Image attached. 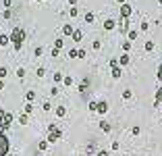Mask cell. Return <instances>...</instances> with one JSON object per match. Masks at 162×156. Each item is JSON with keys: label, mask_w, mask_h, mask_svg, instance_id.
<instances>
[{"label": "cell", "mask_w": 162, "mask_h": 156, "mask_svg": "<svg viewBox=\"0 0 162 156\" xmlns=\"http://www.w3.org/2000/svg\"><path fill=\"white\" fill-rule=\"evenodd\" d=\"M2 17H4V19H11V17H13V11H11V9H6V11L2 13Z\"/></svg>", "instance_id": "obj_33"}, {"label": "cell", "mask_w": 162, "mask_h": 156, "mask_svg": "<svg viewBox=\"0 0 162 156\" xmlns=\"http://www.w3.org/2000/svg\"><path fill=\"white\" fill-rule=\"evenodd\" d=\"M23 42H25V29L23 27H15L11 31V44L15 50H21L23 48Z\"/></svg>", "instance_id": "obj_1"}, {"label": "cell", "mask_w": 162, "mask_h": 156, "mask_svg": "<svg viewBox=\"0 0 162 156\" xmlns=\"http://www.w3.org/2000/svg\"><path fill=\"white\" fill-rule=\"evenodd\" d=\"M110 67H112V69H114V67H119V60H117V58H112V60H110Z\"/></svg>", "instance_id": "obj_43"}, {"label": "cell", "mask_w": 162, "mask_h": 156, "mask_svg": "<svg viewBox=\"0 0 162 156\" xmlns=\"http://www.w3.org/2000/svg\"><path fill=\"white\" fill-rule=\"evenodd\" d=\"M89 110L91 113H98V102H89Z\"/></svg>", "instance_id": "obj_30"}, {"label": "cell", "mask_w": 162, "mask_h": 156, "mask_svg": "<svg viewBox=\"0 0 162 156\" xmlns=\"http://www.w3.org/2000/svg\"><path fill=\"white\" fill-rule=\"evenodd\" d=\"M8 138L6 133H0V156H8Z\"/></svg>", "instance_id": "obj_4"}, {"label": "cell", "mask_w": 162, "mask_h": 156, "mask_svg": "<svg viewBox=\"0 0 162 156\" xmlns=\"http://www.w3.org/2000/svg\"><path fill=\"white\" fill-rule=\"evenodd\" d=\"M114 27H117V21H114V19H106V21H104V29H106V31H110V29H114Z\"/></svg>", "instance_id": "obj_8"}, {"label": "cell", "mask_w": 162, "mask_h": 156, "mask_svg": "<svg viewBox=\"0 0 162 156\" xmlns=\"http://www.w3.org/2000/svg\"><path fill=\"white\" fill-rule=\"evenodd\" d=\"M79 156H85V154H79Z\"/></svg>", "instance_id": "obj_49"}, {"label": "cell", "mask_w": 162, "mask_h": 156, "mask_svg": "<svg viewBox=\"0 0 162 156\" xmlns=\"http://www.w3.org/2000/svg\"><path fill=\"white\" fill-rule=\"evenodd\" d=\"M25 98H27V102H33V100H35V92H27Z\"/></svg>", "instance_id": "obj_25"}, {"label": "cell", "mask_w": 162, "mask_h": 156, "mask_svg": "<svg viewBox=\"0 0 162 156\" xmlns=\"http://www.w3.org/2000/svg\"><path fill=\"white\" fill-rule=\"evenodd\" d=\"M94 19H96V15L91 13V11H87V13H85V17H83L85 23H94Z\"/></svg>", "instance_id": "obj_12"}, {"label": "cell", "mask_w": 162, "mask_h": 156, "mask_svg": "<svg viewBox=\"0 0 162 156\" xmlns=\"http://www.w3.org/2000/svg\"><path fill=\"white\" fill-rule=\"evenodd\" d=\"M69 4H73V6H75V4H77V0H69Z\"/></svg>", "instance_id": "obj_47"}, {"label": "cell", "mask_w": 162, "mask_h": 156, "mask_svg": "<svg viewBox=\"0 0 162 156\" xmlns=\"http://www.w3.org/2000/svg\"><path fill=\"white\" fill-rule=\"evenodd\" d=\"M125 156H129V154H125Z\"/></svg>", "instance_id": "obj_50"}, {"label": "cell", "mask_w": 162, "mask_h": 156, "mask_svg": "<svg viewBox=\"0 0 162 156\" xmlns=\"http://www.w3.org/2000/svg\"><path fill=\"white\" fill-rule=\"evenodd\" d=\"M33 54H35V56H42V54H44V48H42V46H37V48L33 50Z\"/></svg>", "instance_id": "obj_34"}, {"label": "cell", "mask_w": 162, "mask_h": 156, "mask_svg": "<svg viewBox=\"0 0 162 156\" xmlns=\"http://www.w3.org/2000/svg\"><path fill=\"white\" fill-rule=\"evenodd\" d=\"M146 50H148V52H152V50H154V42H150V40L146 42Z\"/></svg>", "instance_id": "obj_32"}, {"label": "cell", "mask_w": 162, "mask_h": 156, "mask_svg": "<svg viewBox=\"0 0 162 156\" xmlns=\"http://www.w3.org/2000/svg\"><path fill=\"white\" fill-rule=\"evenodd\" d=\"M131 96H133V94H131V90H123V98H125V100H129Z\"/></svg>", "instance_id": "obj_35"}, {"label": "cell", "mask_w": 162, "mask_h": 156, "mask_svg": "<svg viewBox=\"0 0 162 156\" xmlns=\"http://www.w3.org/2000/svg\"><path fill=\"white\" fill-rule=\"evenodd\" d=\"M131 62V56L129 54H121L119 56V67H125V65H129Z\"/></svg>", "instance_id": "obj_9"}, {"label": "cell", "mask_w": 162, "mask_h": 156, "mask_svg": "<svg viewBox=\"0 0 162 156\" xmlns=\"http://www.w3.org/2000/svg\"><path fill=\"white\" fill-rule=\"evenodd\" d=\"M98 113H100V115H106V113H108V102H106V100H100V102H98Z\"/></svg>", "instance_id": "obj_7"}, {"label": "cell", "mask_w": 162, "mask_h": 156, "mask_svg": "<svg viewBox=\"0 0 162 156\" xmlns=\"http://www.w3.org/2000/svg\"><path fill=\"white\" fill-rule=\"evenodd\" d=\"M42 108H44V110H52V106H50V102H48V100L44 102V106H42Z\"/></svg>", "instance_id": "obj_42"}, {"label": "cell", "mask_w": 162, "mask_h": 156, "mask_svg": "<svg viewBox=\"0 0 162 156\" xmlns=\"http://www.w3.org/2000/svg\"><path fill=\"white\" fill-rule=\"evenodd\" d=\"M54 113H56V117L62 119V117H66V108H64V106H56V108H54Z\"/></svg>", "instance_id": "obj_11"}, {"label": "cell", "mask_w": 162, "mask_h": 156, "mask_svg": "<svg viewBox=\"0 0 162 156\" xmlns=\"http://www.w3.org/2000/svg\"><path fill=\"white\" fill-rule=\"evenodd\" d=\"M46 75V69H44V67H40V69L35 71V77H44Z\"/></svg>", "instance_id": "obj_29"}, {"label": "cell", "mask_w": 162, "mask_h": 156, "mask_svg": "<svg viewBox=\"0 0 162 156\" xmlns=\"http://www.w3.org/2000/svg\"><path fill=\"white\" fill-rule=\"evenodd\" d=\"M8 44H11V35L0 33V46H8Z\"/></svg>", "instance_id": "obj_10"}, {"label": "cell", "mask_w": 162, "mask_h": 156, "mask_svg": "<svg viewBox=\"0 0 162 156\" xmlns=\"http://www.w3.org/2000/svg\"><path fill=\"white\" fill-rule=\"evenodd\" d=\"M60 138H62V131L58 129V125L50 123V125H48V142L52 144V142H58Z\"/></svg>", "instance_id": "obj_2"}, {"label": "cell", "mask_w": 162, "mask_h": 156, "mask_svg": "<svg viewBox=\"0 0 162 156\" xmlns=\"http://www.w3.org/2000/svg\"><path fill=\"white\" fill-rule=\"evenodd\" d=\"M23 113H25V115H31V113H33V104H31V102H27V104H25V108H23Z\"/></svg>", "instance_id": "obj_17"}, {"label": "cell", "mask_w": 162, "mask_h": 156, "mask_svg": "<svg viewBox=\"0 0 162 156\" xmlns=\"http://www.w3.org/2000/svg\"><path fill=\"white\" fill-rule=\"evenodd\" d=\"M19 123H21V125H27V123H29V115H25V113H23V115L19 117Z\"/></svg>", "instance_id": "obj_19"}, {"label": "cell", "mask_w": 162, "mask_h": 156, "mask_svg": "<svg viewBox=\"0 0 162 156\" xmlns=\"http://www.w3.org/2000/svg\"><path fill=\"white\" fill-rule=\"evenodd\" d=\"M112 77L114 79H121V67H114V69H112Z\"/></svg>", "instance_id": "obj_21"}, {"label": "cell", "mask_w": 162, "mask_h": 156, "mask_svg": "<svg viewBox=\"0 0 162 156\" xmlns=\"http://www.w3.org/2000/svg\"><path fill=\"white\" fill-rule=\"evenodd\" d=\"M162 102V87H158L156 90V98H154V106H158Z\"/></svg>", "instance_id": "obj_13"}, {"label": "cell", "mask_w": 162, "mask_h": 156, "mask_svg": "<svg viewBox=\"0 0 162 156\" xmlns=\"http://www.w3.org/2000/svg\"><path fill=\"white\" fill-rule=\"evenodd\" d=\"M158 2H160V4H162V0H158Z\"/></svg>", "instance_id": "obj_48"}, {"label": "cell", "mask_w": 162, "mask_h": 156, "mask_svg": "<svg viewBox=\"0 0 162 156\" xmlns=\"http://www.w3.org/2000/svg\"><path fill=\"white\" fill-rule=\"evenodd\" d=\"M62 46H64V40H62V38H56V40H54V48H58V50H60Z\"/></svg>", "instance_id": "obj_20"}, {"label": "cell", "mask_w": 162, "mask_h": 156, "mask_svg": "<svg viewBox=\"0 0 162 156\" xmlns=\"http://www.w3.org/2000/svg\"><path fill=\"white\" fill-rule=\"evenodd\" d=\"M127 38H129V42H135V40H137V29H131V31L127 33Z\"/></svg>", "instance_id": "obj_18"}, {"label": "cell", "mask_w": 162, "mask_h": 156, "mask_svg": "<svg viewBox=\"0 0 162 156\" xmlns=\"http://www.w3.org/2000/svg\"><path fill=\"white\" fill-rule=\"evenodd\" d=\"M62 83H64V85H66V87H69V85H73V77H71V75H66V77H64V81H62Z\"/></svg>", "instance_id": "obj_26"}, {"label": "cell", "mask_w": 162, "mask_h": 156, "mask_svg": "<svg viewBox=\"0 0 162 156\" xmlns=\"http://www.w3.org/2000/svg\"><path fill=\"white\" fill-rule=\"evenodd\" d=\"M2 87H4V79H0V90H2Z\"/></svg>", "instance_id": "obj_46"}, {"label": "cell", "mask_w": 162, "mask_h": 156, "mask_svg": "<svg viewBox=\"0 0 162 156\" xmlns=\"http://www.w3.org/2000/svg\"><path fill=\"white\" fill-rule=\"evenodd\" d=\"M133 15V6L131 4H123L121 6V19H129Z\"/></svg>", "instance_id": "obj_5"}, {"label": "cell", "mask_w": 162, "mask_h": 156, "mask_svg": "<svg viewBox=\"0 0 162 156\" xmlns=\"http://www.w3.org/2000/svg\"><path fill=\"white\" fill-rule=\"evenodd\" d=\"M69 15H71V17H77V15H79V11L73 6V9H69Z\"/></svg>", "instance_id": "obj_36"}, {"label": "cell", "mask_w": 162, "mask_h": 156, "mask_svg": "<svg viewBox=\"0 0 162 156\" xmlns=\"http://www.w3.org/2000/svg\"><path fill=\"white\" fill-rule=\"evenodd\" d=\"M131 46H133V42H123V52L127 54V52L131 50Z\"/></svg>", "instance_id": "obj_22"}, {"label": "cell", "mask_w": 162, "mask_h": 156, "mask_svg": "<svg viewBox=\"0 0 162 156\" xmlns=\"http://www.w3.org/2000/svg\"><path fill=\"white\" fill-rule=\"evenodd\" d=\"M58 94H60L58 87H52V90H50V96H58Z\"/></svg>", "instance_id": "obj_40"}, {"label": "cell", "mask_w": 162, "mask_h": 156, "mask_svg": "<svg viewBox=\"0 0 162 156\" xmlns=\"http://www.w3.org/2000/svg\"><path fill=\"white\" fill-rule=\"evenodd\" d=\"M77 54H79L77 48H71V50H69V56H71V58H77Z\"/></svg>", "instance_id": "obj_28"}, {"label": "cell", "mask_w": 162, "mask_h": 156, "mask_svg": "<svg viewBox=\"0 0 162 156\" xmlns=\"http://www.w3.org/2000/svg\"><path fill=\"white\" fill-rule=\"evenodd\" d=\"M40 152H44V150H48V140H46V142H40Z\"/></svg>", "instance_id": "obj_27"}, {"label": "cell", "mask_w": 162, "mask_h": 156, "mask_svg": "<svg viewBox=\"0 0 162 156\" xmlns=\"http://www.w3.org/2000/svg\"><path fill=\"white\" fill-rule=\"evenodd\" d=\"M119 31H121V33H129V31H131V27H129V19H121Z\"/></svg>", "instance_id": "obj_6"}, {"label": "cell", "mask_w": 162, "mask_h": 156, "mask_svg": "<svg viewBox=\"0 0 162 156\" xmlns=\"http://www.w3.org/2000/svg\"><path fill=\"white\" fill-rule=\"evenodd\" d=\"M156 77H158V79H160V81H162V62H160V65H158V75H156Z\"/></svg>", "instance_id": "obj_41"}, {"label": "cell", "mask_w": 162, "mask_h": 156, "mask_svg": "<svg viewBox=\"0 0 162 156\" xmlns=\"http://www.w3.org/2000/svg\"><path fill=\"white\" fill-rule=\"evenodd\" d=\"M62 33H64V35H73V33H75L73 25H62Z\"/></svg>", "instance_id": "obj_14"}, {"label": "cell", "mask_w": 162, "mask_h": 156, "mask_svg": "<svg viewBox=\"0 0 162 156\" xmlns=\"http://www.w3.org/2000/svg\"><path fill=\"white\" fill-rule=\"evenodd\" d=\"M8 75V69H6V67H0V79H4Z\"/></svg>", "instance_id": "obj_23"}, {"label": "cell", "mask_w": 162, "mask_h": 156, "mask_svg": "<svg viewBox=\"0 0 162 156\" xmlns=\"http://www.w3.org/2000/svg\"><path fill=\"white\" fill-rule=\"evenodd\" d=\"M148 27H150V23H148V21H144V23L139 25V29H141V31H148Z\"/></svg>", "instance_id": "obj_37"}, {"label": "cell", "mask_w": 162, "mask_h": 156, "mask_svg": "<svg viewBox=\"0 0 162 156\" xmlns=\"http://www.w3.org/2000/svg\"><path fill=\"white\" fill-rule=\"evenodd\" d=\"M117 2H119V4L123 6V4H127V0H117Z\"/></svg>", "instance_id": "obj_45"}, {"label": "cell", "mask_w": 162, "mask_h": 156, "mask_svg": "<svg viewBox=\"0 0 162 156\" xmlns=\"http://www.w3.org/2000/svg\"><path fill=\"white\" fill-rule=\"evenodd\" d=\"M85 54H87V52H85V48H79V54H77V58H85Z\"/></svg>", "instance_id": "obj_38"}, {"label": "cell", "mask_w": 162, "mask_h": 156, "mask_svg": "<svg viewBox=\"0 0 162 156\" xmlns=\"http://www.w3.org/2000/svg\"><path fill=\"white\" fill-rule=\"evenodd\" d=\"M52 79H54L56 83H58V81H64V77H62V73H54V75H52Z\"/></svg>", "instance_id": "obj_24"}, {"label": "cell", "mask_w": 162, "mask_h": 156, "mask_svg": "<svg viewBox=\"0 0 162 156\" xmlns=\"http://www.w3.org/2000/svg\"><path fill=\"white\" fill-rule=\"evenodd\" d=\"M11 123H13V115H11V113H6L4 108H0V125L4 127V131L11 127Z\"/></svg>", "instance_id": "obj_3"}, {"label": "cell", "mask_w": 162, "mask_h": 156, "mask_svg": "<svg viewBox=\"0 0 162 156\" xmlns=\"http://www.w3.org/2000/svg\"><path fill=\"white\" fill-rule=\"evenodd\" d=\"M2 4H4V9H11L13 6V0H2Z\"/></svg>", "instance_id": "obj_39"}, {"label": "cell", "mask_w": 162, "mask_h": 156, "mask_svg": "<svg viewBox=\"0 0 162 156\" xmlns=\"http://www.w3.org/2000/svg\"><path fill=\"white\" fill-rule=\"evenodd\" d=\"M73 40H75V42H81V40H83V31H81V29H75V33H73Z\"/></svg>", "instance_id": "obj_16"}, {"label": "cell", "mask_w": 162, "mask_h": 156, "mask_svg": "<svg viewBox=\"0 0 162 156\" xmlns=\"http://www.w3.org/2000/svg\"><path fill=\"white\" fill-rule=\"evenodd\" d=\"M17 77H21V79L25 77V69H23V67H19V69H17Z\"/></svg>", "instance_id": "obj_31"}, {"label": "cell", "mask_w": 162, "mask_h": 156, "mask_svg": "<svg viewBox=\"0 0 162 156\" xmlns=\"http://www.w3.org/2000/svg\"><path fill=\"white\" fill-rule=\"evenodd\" d=\"M98 156H108V150H98Z\"/></svg>", "instance_id": "obj_44"}, {"label": "cell", "mask_w": 162, "mask_h": 156, "mask_svg": "<svg viewBox=\"0 0 162 156\" xmlns=\"http://www.w3.org/2000/svg\"><path fill=\"white\" fill-rule=\"evenodd\" d=\"M100 129H102L104 133H110V123H108V121H100Z\"/></svg>", "instance_id": "obj_15"}]
</instances>
